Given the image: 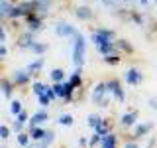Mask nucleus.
<instances>
[{"mask_svg":"<svg viewBox=\"0 0 157 148\" xmlns=\"http://www.w3.org/2000/svg\"><path fill=\"white\" fill-rule=\"evenodd\" d=\"M116 47L124 49V51H132V46L126 42V39H118V42H116Z\"/></svg>","mask_w":157,"mask_h":148,"instance_id":"nucleus-28","label":"nucleus"},{"mask_svg":"<svg viewBox=\"0 0 157 148\" xmlns=\"http://www.w3.org/2000/svg\"><path fill=\"white\" fill-rule=\"evenodd\" d=\"M141 79H144V75H141L140 69L130 67V69L126 71V83H130V85H140Z\"/></svg>","mask_w":157,"mask_h":148,"instance_id":"nucleus-6","label":"nucleus"},{"mask_svg":"<svg viewBox=\"0 0 157 148\" xmlns=\"http://www.w3.org/2000/svg\"><path fill=\"white\" fill-rule=\"evenodd\" d=\"M98 140H102V138H100V134H94V136H92V140H90V144H96Z\"/></svg>","mask_w":157,"mask_h":148,"instance_id":"nucleus-37","label":"nucleus"},{"mask_svg":"<svg viewBox=\"0 0 157 148\" xmlns=\"http://www.w3.org/2000/svg\"><path fill=\"white\" fill-rule=\"evenodd\" d=\"M6 56H8V49L4 47L2 43H0V59H4V57H6Z\"/></svg>","mask_w":157,"mask_h":148,"instance_id":"nucleus-34","label":"nucleus"},{"mask_svg":"<svg viewBox=\"0 0 157 148\" xmlns=\"http://www.w3.org/2000/svg\"><path fill=\"white\" fill-rule=\"evenodd\" d=\"M49 101H51V99H49L45 93H43V95H39V105H41V107H47V105H49Z\"/></svg>","mask_w":157,"mask_h":148,"instance_id":"nucleus-30","label":"nucleus"},{"mask_svg":"<svg viewBox=\"0 0 157 148\" xmlns=\"http://www.w3.org/2000/svg\"><path fill=\"white\" fill-rule=\"evenodd\" d=\"M136 118H137V113H128V115L122 117V125H124V126H132L136 122Z\"/></svg>","mask_w":157,"mask_h":148,"instance_id":"nucleus-15","label":"nucleus"},{"mask_svg":"<svg viewBox=\"0 0 157 148\" xmlns=\"http://www.w3.org/2000/svg\"><path fill=\"white\" fill-rule=\"evenodd\" d=\"M0 20H2V16H0Z\"/></svg>","mask_w":157,"mask_h":148,"instance_id":"nucleus-41","label":"nucleus"},{"mask_svg":"<svg viewBox=\"0 0 157 148\" xmlns=\"http://www.w3.org/2000/svg\"><path fill=\"white\" fill-rule=\"evenodd\" d=\"M137 2H140V4H141V6H145V4H147V2H149V0H137Z\"/></svg>","mask_w":157,"mask_h":148,"instance_id":"nucleus-40","label":"nucleus"},{"mask_svg":"<svg viewBox=\"0 0 157 148\" xmlns=\"http://www.w3.org/2000/svg\"><path fill=\"white\" fill-rule=\"evenodd\" d=\"M18 140H20V144H22V146H26V144H28V136H26V134H20V136H18Z\"/></svg>","mask_w":157,"mask_h":148,"instance_id":"nucleus-35","label":"nucleus"},{"mask_svg":"<svg viewBox=\"0 0 157 148\" xmlns=\"http://www.w3.org/2000/svg\"><path fill=\"white\" fill-rule=\"evenodd\" d=\"M41 67H43V59L37 57L33 63H29V65H28V73H29V75H36V73L41 71Z\"/></svg>","mask_w":157,"mask_h":148,"instance_id":"nucleus-10","label":"nucleus"},{"mask_svg":"<svg viewBox=\"0 0 157 148\" xmlns=\"http://www.w3.org/2000/svg\"><path fill=\"white\" fill-rule=\"evenodd\" d=\"M55 34L61 36V38H69V36L75 38L77 30H75V26H71V24H67V22H59V24H55Z\"/></svg>","mask_w":157,"mask_h":148,"instance_id":"nucleus-4","label":"nucleus"},{"mask_svg":"<svg viewBox=\"0 0 157 148\" xmlns=\"http://www.w3.org/2000/svg\"><path fill=\"white\" fill-rule=\"evenodd\" d=\"M10 111H12V115H20V113H22V103H20V101H12Z\"/></svg>","mask_w":157,"mask_h":148,"instance_id":"nucleus-23","label":"nucleus"},{"mask_svg":"<svg viewBox=\"0 0 157 148\" xmlns=\"http://www.w3.org/2000/svg\"><path fill=\"white\" fill-rule=\"evenodd\" d=\"M98 122H100V118H98L96 115H90V117H88V125H90V126H96Z\"/></svg>","mask_w":157,"mask_h":148,"instance_id":"nucleus-31","label":"nucleus"},{"mask_svg":"<svg viewBox=\"0 0 157 148\" xmlns=\"http://www.w3.org/2000/svg\"><path fill=\"white\" fill-rule=\"evenodd\" d=\"M33 43V38H32V32H28V34H24L22 38H20V42H18V46L20 47H29Z\"/></svg>","mask_w":157,"mask_h":148,"instance_id":"nucleus-14","label":"nucleus"},{"mask_svg":"<svg viewBox=\"0 0 157 148\" xmlns=\"http://www.w3.org/2000/svg\"><path fill=\"white\" fill-rule=\"evenodd\" d=\"M90 39L98 46H104V43H110L114 42V30H106V28H98L90 34Z\"/></svg>","mask_w":157,"mask_h":148,"instance_id":"nucleus-2","label":"nucleus"},{"mask_svg":"<svg viewBox=\"0 0 157 148\" xmlns=\"http://www.w3.org/2000/svg\"><path fill=\"white\" fill-rule=\"evenodd\" d=\"M85 49H86V42H85V36L77 32L75 36V43H73V61H75L77 67H81L85 63Z\"/></svg>","mask_w":157,"mask_h":148,"instance_id":"nucleus-1","label":"nucleus"},{"mask_svg":"<svg viewBox=\"0 0 157 148\" xmlns=\"http://www.w3.org/2000/svg\"><path fill=\"white\" fill-rule=\"evenodd\" d=\"M29 49H32L33 53H37V56H41V53H45V46H43V43H37V42H33L32 46H29Z\"/></svg>","mask_w":157,"mask_h":148,"instance_id":"nucleus-19","label":"nucleus"},{"mask_svg":"<svg viewBox=\"0 0 157 148\" xmlns=\"http://www.w3.org/2000/svg\"><path fill=\"white\" fill-rule=\"evenodd\" d=\"M59 125L71 126V125H73V117H71V115H61V117H59Z\"/></svg>","mask_w":157,"mask_h":148,"instance_id":"nucleus-24","label":"nucleus"},{"mask_svg":"<svg viewBox=\"0 0 157 148\" xmlns=\"http://www.w3.org/2000/svg\"><path fill=\"white\" fill-rule=\"evenodd\" d=\"M106 87H108V93H112V95L116 97V101H120V103H124V101H126V93H124V89H122L120 81L112 79V81H108V83H106Z\"/></svg>","mask_w":157,"mask_h":148,"instance_id":"nucleus-3","label":"nucleus"},{"mask_svg":"<svg viewBox=\"0 0 157 148\" xmlns=\"http://www.w3.org/2000/svg\"><path fill=\"white\" fill-rule=\"evenodd\" d=\"M51 79L55 83H61L63 79H65V71H63V69H53V71H51Z\"/></svg>","mask_w":157,"mask_h":148,"instance_id":"nucleus-17","label":"nucleus"},{"mask_svg":"<svg viewBox=\"0 0 157 148\" xmlns=\"http://www.w3.org/2000/svg\"><path fill=\"white\" fill-rule=\"evenodd\" d=\"M4 39H6V32H4V28L0 26V43H2Z\"/></svg>","mask_w":157,"mask_h":148,"instance_id":"nucleus-36","label":"nucleus"},{"mask_svg":"<svg viewBox=\"0 0 157 148\" xmlns=\"http://www.w3.org/2000/svg\"><path fill=\"white\" fill-rule=\"evenodd\" d=\"M73 89H75V87H73L69 81H61V83H55L53 91H55V95H57V97H71Z\"/></svg>","mask_w":157,"mask_h":148,"instance_id":"nucleus-5","label":"nucleus"},{"mask_svg":"<svg viewBox=\"0 0 157 148\" xmlns=\"http://www.w3.org/2000/svg\"><path fill=\"white\" fill-rule=\"evenodd\" d=\"M75 14H77V18H78V20H90L92 16H94V12H92V10L88 8V6H78Z\"/></svg>","mask_w":157,"mask_h":148,"instance_id":"nucleus-9","label":"nucleus"},{"mask_svg":"<svg viewBox=\"0 0 157 148\" xmlns=\"http://www.w3.org/2000/svg\"><path fill=\"white\" fill-rule=\"evenodd\" d=\"M28 79H29L28 69H26V71H16V73L12 75V81H14V83H20V85H22V83H28Z\"/></svg>","mask_w":157,"mask_h":148,"instance_id":"nucleus-11","label":"nucleus"},{"mask_svg":"<svg viewBox=\"0 0 157 148\" xmlns=\"http://www.w3.org/2000/svg\"><path fill=\"white\" fill-rule=\"evenodd\" d=\"M98 51H100L102 56H110V53H116V42L104 43V46H98Z\"/></svg>","mask_w":157,"mask_h":148,"instance_id":"nucleus-12","label":"nucleus"},{"mask_svg":"<svg viewBox=\"0 0 157 148\" xmlns=\"http://www.w3.org/2000/svg\"><path fill=\"white\" fill-rule=\"evenodd\" d=\"M47 121V113H36L32 117V125H39V122H45Z\"/></svg>","mask_w":157,"mask_h":148,"instance_id":"nucleus-20","label":"nucleus"},{"mask_svg":"<svg viewBox=\"0 0 157 148\" xmlns=\"http://www.w3.org/2000/svg\"><path fill=\"white\" fill-rule=\"evenodd\" d=\"M26 121H28V115H26V113L22 111V113H20V115H18V122H22V125H24V122H26Z\"/></svg>","mask_w":157,"mask_h":148,"instance_id":"nucleus-33","label":"nucleus"},{"mask_svg":"<svg viewBox=\"0 0 157 148\" xmlns=\"http://www.w3.org/2000/svg\"><path fill=\"white\" fill-rule=\"evenodd\" d=\"M149 105L153 109H157V99H149Z\"/></svg>","mask_w":157,"mask_h":148,"instance_id":"nucleus-38","label":"nucleus"},{"mask_svg":"<svg viewBox=\"0 0 157 148\" xmlns=\"http://www.w3.org/2000/svg\"><path fill=\"white\" fill-rule=\"evenodd\" d=\"M28 26H29V32H36V30L41 28V18H39L36 12L28 14Z\"/></svg>","mask_w":157,"mask_h":148,"instance_id":"nucleus-8","label":"nucleus"},{"mask_svg":"<svg viewBox=\"0 0 157 148\" xmlns=\"http://www.w3.org/2000/svg\"><path fill=\"white\" fill-rule=\"evenodd\" d=\"M102 148H116V136L114 134H106L102 136Z\"/></svg>","mask_w":157,"mask_h":148,"instance_id":"nucleus-13","label":"nucleus"},{"mask_svg":"<svg viewBox=\"0 0 157 148\" xmlns=\"http://www.w3.org/2000/svg\"><path fill=\"white\" fill-rule=\"evenodd\" d=\"M69 83H71L73 87H77V85H81V67H77V71L71 75V79H69Z\"/></svg>","mask_w":157,"mask_h":148,"instance_id":"nucleus-18","label":"nucleus"},{"mask_svg":"<svg viewBox=\"0 0 157 148\" xmlns=\"http://www.w3.org/2000/svg\"><path fill=\"white\" fill-rule=\"evenodd\" d=\"M43 136H47V134L41 130V128H33V130H32V138H33V140H41Z\"/></svg>","mask_w":157,"mask_h":148,"instance_id":"nucleus-27","label":"nucleus"},{"mask_svg":"<svg viewBox=\"0 0 157 148\" xmlns=\"http://www.w3.org/2000/svg\"><path fill=\"white\" fill-rule=\"evenodd\" d=\"M124 148H137V144H136V142H128Z\"/></svg>","mask_w":157,"mask_h":148,"instance_id":"nucleus-39","label":"nucleus"},{"mask_svg":"<svg viewBox=\"0 0 157 148\" xmlns=\"http://www.w3.org/2000/svg\"><path fill=\"white\" fill-rule=\"evenodd\" d=\"M10 10H12V4L8 0H0V16H10Z\"/></svg>","mask_w":157,"mask_h":148,"instance_id":"nucleus-16","label":"nucleus"},{"mask_svg":"<svg viewBox=\"0 0 157 148\" xmlns=\"http://www.w3.org/2000/svg\"><path fill=\"white\" fill-rule=\"evenodd\" d=\"M0 87H2V91H4V95H6V97L12 95V85H10L6 79H0Z\"/></svg>","mask_w":157,"mask_h":148,"instance_id":"nucleus-21","label":"nucleus"},{"mask_svg":"<svg viewBox=\"0 0 157 148\" xmlns=\"http://www.w3.org/2000/svg\"><path fill=\"white\" fill-rule=\"evenodd\" d=\"M104 61L106 63H118V61H120V56H118V51L110 53V56H104Z\"/></svg>","mask_w":157,"mask_h":148,"instance_id":"nucleus-29","label":"nucleus"},{"mask_svg":"<svg viewBox=\"0 0 157 148\" xmlns=\"http://www.w3.org/2000/svg\"><path fill=\"white\" fill-rule=\"evenodd\" d=\"M155 4H157V0H155Z\"/></svg>","mask_w":157,"mask_h":148,"instance_id":"nucleus-42","label":"nucleus"},{"mask_svg":"<svg viewBox=\"0 0 157 148\" xmlns=\"http://www.w3.org/2000/svg\"><path fill=\"white\" fill-rule=\"evenodd\" d=\"M149 130H151V125H140V126L136 128V136H144Z\"/></svg>","mask_w":157,"mask_h":148,"instance_id":"nucleus-22","label":"nucleus"},{"mask_svg":"<svg viewBox=\"0 0 157 148\" xmlns=\"http://www.w3.org/2000/svg\"><path fill=\"white\" fill-rule=\"evenodd\" d=\"M94 128H96V134H100V136H106V134H108V128H106V125H104L102 121L98 122Z\"/></svg>","mask_w":157,"mask_h":148,"instance_id":"nucleus-25","label":"nucleus"},{"mask_svg":"<svg viewBox=\"0 0 157 148\" xmlns=\"http://www.w3.org/2000/svg\"><path fill=\"white\" fill-rule=\"evenodd\" d=\"M108 93V87H106V83H100V85H96L94 87V93H92V101L94 103H102L104 105V95Z\"/></svg>","mask_w":157,"mask_h":148,"instance_id":"nucleus-7","label":"nucleus"},{"mask_svg":"<svg viewBox=\"0 0 157 148\" xmlns=\"http://www.w3.org/2000/svg\"><path fill=\"white\" fill-rule=\"evenodd\" d=\"M10 134V130H8V126H4V125H0V138H8Z\"/></svg>","mask_w":157,"mask_h":148,"instance_id":"nucleus-32","label":"nucleus"},{"mask_svg":"<svg viewBox=\"0 0 157 148\" xmlns=\"http://www.w3.org/2000/svg\"><path fill=\"white\" fill-rule=\"evenodd\" d=\"M47 91V87L45 85H41V83H33V93L39 97V95H43V93Z\"/></svg>","mask_w":157,"mask_h":148,"instance_id":"nucleus-26","label":"nucleus"}]
</instances>
